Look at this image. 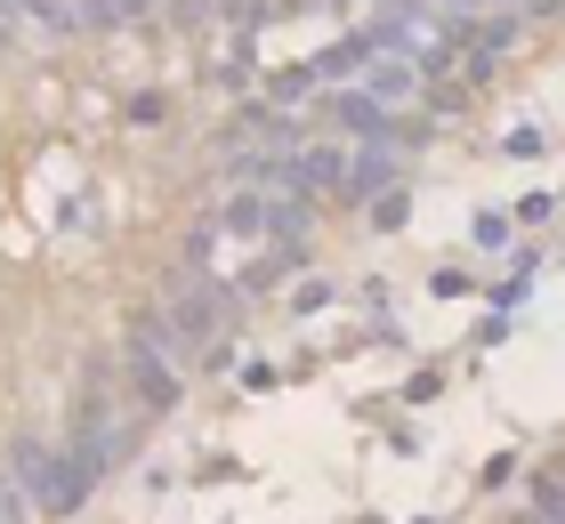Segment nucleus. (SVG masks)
Masks as SVG:
<instances>
[{
	"instance_id": "nucleus-3",
	"label": "nucleus",
	"mask_w": 565,
	"mask_h": 524,
	"mask_svg": "<svg viewBox=\"0 0 565 524\" xmlns=\"http://www.w3.org/2000/svg\"><path fill=\"white\" fill-rule=\"evenodd\" d=\"M130 379H138V404H146V411H170V404H178V372L146 347V339H130Z\"/></svg>"
},
{
	"instance_id": "nucleus-11",
	"label": "nucleus",
	"mask_w": 565,
	"mask_h": 524,
	"mask_svg": "<svg viewBox=\"0 0 565 524\" xmlns=\"http://www.w3.org/2000/svg\"><path fill=\"white\" fill-rule=\"evenodd\" d=\"M404 210H413L404 194H380V202H372V226H380V234H396V226H404Z\"/></svg>"
},
{
	"instance_id": "nucleus-10",
	"label": "nucleus",
	"mask_w": 565,
	"mask_h": 524,
	"mask_svg": "<svg viewBox=\"0 0 565 524\" xmlns=\"http://www.w3.org/2000/svg\"><path fill=\"white\" fill-rule=\"evenodd\" d=\"M307 89H316V65H282V73H275V97H282V105H299Z\"/></svg>"
},
{
	"instance_id": "nucleus-9",
	"label": "nucleus",
	"mask_w": 565,
	"mask_h": 524,
	"mask_svg": "<svg viewBox=\"0 0 565 524\" xmlns=\"http://www.w3.org/2000/svg\"><path fill=\"white\" fill-rule=\"evenodd\" d=\"M533 516H542V524H565V477H542V484H533Z\"/></svg>"
},
{
	"instance_id": "nucleus-5",
	"label": "nucleus",
	"mask_w": 565,
	"mask_h": 524,
	"mask_svg": "<svg viewBox=\"0 0 565 524\" xmlns=\"http://www.w3.org/2000/svg\"><path fill=\"white\" fill-rule=\"evenodd\" d=\"M348 194H355V202H380V194H396V153H388V146L355 153V162H348Z\"/></svg>"
},
{
	"instance_id": "nucleus-4",
	"label": "nucleus",
	"mask_w": 565,
	"mask_h": 524,
	"mask_svg": "<svg viewBox=\"0 0 565 524\" xmlns=\"http://www.w3.org/2000/svg\"><path fill=\"white\" fill-rule=\"evenodd\" d=\"M291 186H299V194H331V186H348V153H340V146H307L299 162H291Z\"/></svg>"
},
{
	"instance_id": "nucleus-1",
	"label": "nucleus",
	"mask_w": 565,
	"mask_h": 524,
	"mask_svg": "<svg viewBox=\"0 0 565 524\" xmlns=\"http://www.w3.org/2000/svg\"><path fill=\"white\" fill-rule=\"evenodd\" d=\"M17 484H24V501H33L41 516H65V509L89 501V477L73 468V452H57V443H33V436L17 443Z\"/></svg>"
},
{
	"instance_id": "nucleus-8",
	"label": "nucleus",
	"mask_w": 565,
	"mask_h": 524,
	"mask_svg": "<svg viewBox=\"0 0 565 524\" xmlns=\"http://www.w3.org/2000/svg\"><path fill=\"white\" fill-rule=\"evenodd\" d=\"M218 226L243 234V243H259V234H267V194H235V202L218 210Z\"/></svg>"
},
{
	"instance_id": "nucleus-14",
	"label": "nucleus",
	"mask_w": 565,
	"mask_h": 524,
	"mask_svg": "<svg viewBox=\"0 0 565 524\" xmlns=\"http://www.w3.org/2000/svg\"><path fill=\"white\" fill-rule=\"evenodd\" d=\"M0 33H9V24H0Z\"/></svg>"
},
{
	"instance_id": "nucleus-2",
	"label": "nucleus",
	"mask_w": 565,
	"mask_h": 524,
	"mask_svg": "<svg viewBox=\"0 0 565 524\" xmlns=\"http://www.w3.org/2000/svg\"><path fill=\"white\" fill-rule=\"evenodd\" d=\"M428 73L413 57H396V49H364V97L380 105V114H396V105H413L420 97Z\"/></svg>"
},
{
	"instance_id": "nucleus-6",
	"label": "nucleus",
	"mask_w": 565,
	"mask_h": 524,
	"mask_svg": "<svg viewBox=\"0 0 565 524\" xmlns=\"http://www.w3.org/2000/svg\"><path fill=\"white\" fill-rule=\"evenodd\" d=\"M331 114H340L348 129H364V138H380V146L396 138V114H380V105H372L364 89H340V97H331Z\"/></svg>"
},
{
	"instance_id": "nucleus-12",
	"label": "nucleus",
	"mask_w": 565,
	"mask_h": 524,
	"mask_svg": "<svg viewBox=\"0 0 565 524\" xmlns=\"http://www.w3.org/2000/svg\"><path fill=\"white\" fill-rule=\"evenodd\" d=\"M0 524H24V516H17V509H9V492H0Z\"/></svg>"
},
{
	"instance_id": "nucleus-15",
	"label": "nucleus",
	"mask_w": 565,
	"mask_h": 524,
	"mask_svg": "<svg viewBox=\"0 0 565 524\" xmlns=\"http://www.w3.org/2000/svg\"><path fill=\"white\" fill-rule=\"evenodd\" d=\"M557 477H565V468H557Z\"/></svg>"
},
{
	"instance_id": "nucleus-13",
	"label": "nucleus",
	"mask_w": 565,
	"mask_h": 524,
	"mask_svg": "<svg viewBox=\"0 0 565 524\" xmlns=\"http://www.w3.org/2000/svg\"><path fill=\"white\" fill-rule=\"evenodd\" d=\"M518 524H542V516H518Z\"/></svg>"
},
{
	"instance_id": "nucleus-7",
	"label": "nucleus",
	"mask_w": 565,
	"mask_h": 524,
	"mask_svg": "<svg viewBox=\"0 0 565 524\" xmlns=\"http://www.w3.org/2000/svg\"><path fill=\"white\" fill-rule=\"evenodd\" d=\"M9 17L41 24L49 41H65V33H73V9H65V0H0V24H9Z\"/></svg>"
}]
</instances>
